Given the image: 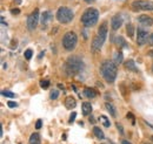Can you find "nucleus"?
<instances>
[{"label": "nucleus", "instance_id": "1", "mask_svg": "<svg viewBox=\"0 0 153 144\" xmlns=\"http://www.w3.org/2000/svg\"><path fill=\"white\" fill-rule=\"evenodd\" d=\"M100 73L102 75V77L105 79L106 82L108 83H113L117 79V74H118V67L114 61L111 60H106L101 63L100 66Z\"/></svg>", "mask_w": 153, "mask_h": 144}, {"label": "nucleus", "instance_id": "2", "mask_svg": "<svg viewBox=\"0 0 153 144\" xmlns=\"http://www.w3.org/2000/svg\"><path fill=\"white\" fill-rule=\"evenodd\" d=\"M82 67H84V62L78 56H70L66 60L65 66H64L65 72L68 75H76V74H78L82 69Z\"/></svg>", "mask_w": 153, "mask_h": 144}, {"label": "nucleus", "instance_id": "3", "mask_svg": "<svg viewBox=\"0 0 153 144\" xmlns=\"http://www.w3.org/2000/svg\"><path fill=\"white\" fill-rule=\"evenodd\" d=\"M107 32H108V28H107V22H102L98 29V33L94 36L93 41H92V51L93 52H98L100 51V48L102 47L105 40H106V36H107Z\"/></svg>", "mask_w": 153, "mask_h": 144}, {"label": "nucleus", "instance_id": "4", "mask_svg": "<svg viewBox=\"0 0 153 144\" xmlns=\"http://www.w3.org/2000/svg\"><path fill=\"white\" fill-rule=\"evenodd\" d=\"M98 19H99L98 10L94 8V7H90V8H87L82 13V15H81V24L85 27H92V26H94L98 22Z\"/></svg>", "mask_w": 153, "mask_h": 144}, {"label": "nucleus", "instance_id": "5", "mask_svg": "<svg viewBox=\"0 0 153 144\" xmlns=\"http://www.w3.org/2000/svg\"><path fill=\"white\" fill-rule=\"evenodd\" d=\"M74 18V14L72 12L71 8L66 7V6H61L59 7L57 12V19L59 22L61 24H70L72 20Z\"/></svg>", "mask_w": 153, "mask_h": 144}, {"label": "nucleus", "instance_id": "6", "mask_svg": "<svg viewBox=\"0 0 153 144\" xmlns=\"http://www.w3.org/2000/svg\"><path fill=\"white\" fill-rule=\"evenodd\" d=\"M76 42H78V36L73 31L67 32L62 37V46L67 52H71L76 48Z\"/></svg>", "mask_w": 153, "mask_h": 144}, {"label": "nucleus", "instance_id": "7", "mask_svg": "<svg viewBox=\"0 0 153 144\" xmlns=\"http://www.w3.org/2000/svg\"><path fill=\"white\" fill-rule=\"evenodd\" d=\"M39 24V10L36 8L27 18V27L30 31H34Z\"/></svg>", "mask_w": 153, "mask_h": 144}, {"label": "nucleus", "instance_id": "8", "mask_svg": "<svg viewBox=\"0 0 153 144\" xmlns=\"http://www.w3.org/2000/svg\"><path fill=\"white\" fill-rule=\"evenodd\" d=\"M132 8L135 11H153V2L137 0L132 4Z\"/></svg>", "mask_w": 153, "mask_h": 144}, {"label": "nucleus", "instance_id": "9", "mask_svg": "<svg viewBox=\"0 0 153 144\" xmlns=\"http://www.w3.org/2000/svg\"><path fill=\"white\" fill-rule=\"evenodd\" d=\"M149 37H150V35H149L147 31H145L144 28H138V31H137V43L139 46L145 45L147 42Z\"/></svg>", "mask_w": 153, "mask_h": 144}, {"label": "nucleus", "instance_id": "10", "mask_svg": "<svg viewBox=\"0 0 153 144\" xmlns=\"http://www.w3.org/2000/svg\"><path fill=\"white\" fill-rule=\"evenodd\" d=\"M121 25H123V18H121V15L120 14H115L112 17L111 19V27H112V29H119L120 27H121Z\"/></svg>", "mask_w": 153, "mask_h": 144}, {"label": "nucleus", "instance_id": "11", "mask_svg": "<svg viewBox=\"0 0 153 144\" xmlns=\"http://www.w3.org/2000/svg\"><path fill=\"white\" fill-rule=\"evenodd\" d=\"M138 21H139L141 25L147 26V27L153 26V18L152 17H150V15H145V14H143V15H140V17L138 18Z\"/></svg>", "mask_w": 153, "mask_h": 144}, {"label": "nucleus", "instance_id": "12", "mask_svg": "<svg viewBox=\"0 0 153 144\" xmlns=\"http://www.w3.org/2000/svg\"><path fill=\"white\" fill-rule=\"evenodd\" d=\"M52 19H53L52 13L48 12V11H46V12H44V13L41 14V24H42V25H47L48 22L52 21Z\"/></svg>", "mask_w": 153, "mask_h": 144}, {"label": "nucleus", "instance_id": "13", "mask_svg": "<svg viewBox=\"0 0 153 144\" xmlns=\"http://www.w3.org/2000/svg\"><path fill=\"white\" fill-rule=\"evenodd\" d=\"M65 107L67 109H74L76 107V101L74 100V97L72 96H67L65 100Z\"/></svg>", "mask_w": 153, "mask_h": 144}, {"label": "nucleus", "instance_id": "14", "mask_svg": "<svg viewBox=\"0 0 153 144\" xmlns=\"http://www.w3.org/2000/svg\"><path fill=\"white\" fill-rule=\"evenodd\" d=\"M84 95H85V97H87V98H94V97H97L98 93H97L96 89L87 87V88L84 89Z\"/></svg>", "mask_w": 153, "mask_h": 144}, {"label": "nucleus", "instance_id": "15", "mask_svg": "<svg viewBox=\"0 0 153 144\" xmlns=\"http://www.w3.org/2000/svg\"><path fill=\"white\" fill-rule=\"evenodd\" d=\"M81 110H82V115L84 116H87L92 112V104L90 102H84L81 104Z\"/></svg>", "mask_w": 153, "mask_h": 144}, {"label": "nucleus", "instance_id": "16", "mask_svg": "<svg viewBox=\"0 0 153 144\" xmlns=\"http://www.w3.org/2000/svg\"><path fill=\"white\" fill-rule=\"evenodd\" d=\"M41 143V138L38 132H33L30 137V144H40Z\"/></svg>", "mask_w": 153, "mask_h": 144}, {"label": "nucleus", "instance_id": "17", "mask_svg": "<svg viewBox=\"0 0 153 144\" xmlns=\"http://www.w3.org/2000/svg\"><path fill=\"white\" fill-rule=\"evenodd\" d=\"M125 68L126 69H130V71H132V72H138V68H137V66H135V63H134L133 60H127L126 62H125Z\"/></svg>", "mask_w": 153, "mask_h": 144}, {"label": "nucleus", "instance_id": "18", "mask_svg": "<svg viewBox=\"0 0 153 144\" xmlns=\"http://www.w3.org/2000/svg\"><path fill=\"white\" fill-rule=\"evenodd\" d=\"M105 107H106L107 111L110 112V115H111L112 117H115V116H117V110H115V107L112 103H106Z\"/></svg>", "mask_w": 153, "mask_h": 144}, {"label": "nucleus", "instance_id": "19", "mask_svg": "<svg viewBox=\"0 0 153 144\" xmlns=\"http://www.w3.org/2000/svg\"><path fill=\"white\" fill-rule=\"evenodd\" d=\"M93 134L96 135V137L99 138V140H104V138H105V135H104L102 130H101L100 128H98V126H94V128H93Z\"/></svg>", "mask_w": 153, "mask_h": 144}, {"label": "nucleus", "instance_id": "20", "mask_svg": "<svg viewBox=\"0 0 153 144\" xmlns=\"http://www.w3.org/2000/svg\"><path fill=\"white\" fill-rule=\"evenodd\" d=\"M114 62L117 63V65H119V63H123V60H124V55H123V53L121 52H117L114 54Z\"/></svg>", "mask_w": 153, "mask_h": 144}, {"label": "nucleus", "instance_id": "21", "mask_svg": "<svg viewBox=\"0 0 153 144\" xmlns=\"http://www.w3.org/2000/svg\"><path fill=\"white\" fill-rule=\"evenodd\" d=\"M115 43H117V46H119V47H125V46H126V42H125V40H124L123 36H117V37H115Z\"/></svg>", "mask_w": 153, "mask_h": 144}, {"label": "nucleus", "instance_id": "22", "mask_svg": "<svg viewBox=\"0 0 153 144\" xmlns=\"http://www.w3.org/2000/svg\"><path fill=\"white\" fill-rule=\"evenodd\" d=\"M1 95L5 96V97H11V98L16 97V94L12 93V91H10V90H2V91H1Z\"/></svg>", "mask_w": 153, "mask_h": 144}, {"label": "nucleus", "instance_id": "23", "mask_svg": "<svg viewBox=\"0 0 153 144\" xmlns=\"http://www.w3.org/2000/svg\"><path fill=\"white\" fill-rule=\"evenodd\" d=\"M126 32H127L128 36H133L134 27H133V25H132V24H128V25H127V27H126Z\"/></svg>", "mask_w": 153, "mask_h": 144}, {"label": "nucleus", "instance_id": "24", "mask_svg": "<svg viewBox=\"0 0 153 144\" xmlns=\"http://www.w3.org/2000/svg\"><path fill=\"white\" fill-rule=\"evenodd\" d=\"M100 120L102 121V123H104V126H107V128H108V126H111V123H110L108 118H107L105 115H101V116H100Z\"/></svg>", "mask_w": 153, "mask_h": 144}, {"label": "nucleus", "instance_id": "25", "mask_svg": "<svg viewBox=\"0 0 153 144\" xmlns=\"http://www.w3.org/2000/svg\"><path fill=\"white\" fill-rule=\"evenodd\" d=\"M40 87L44 88V89H47V88L50 87V81H48V80H42V81H40Z\"/></svg>", "mask_w": 153, "mask_h": 144}, {"label": "nucleus", "instance_id": "26", "mask_svg": "<svg viewBox=\"0 0 153 144\" xmlns=\"http://www.w3.org/2000/svg\"><path fill=\"white\" fill-rule=\"evenodd\" d=\"M51 100H57L58 98V96H59V91H58L57 89H54V90H52L51 91Z\"/></svg>", "mask_w": 153, "mask_h": 144}, {"label": "nucleus", "instance_id": "27", "mask_svg": "<svg viewBox=\"0 0 153 144\" xmlns=\"http://www.w3.org/2000/svg\"><path fill=\"white\" fill-rule=\"evenodd\" d=\"M32 55H33L32 49H27V51H25V57H26V60H31Z\"/></svg>", "mask_w": 153, "mask_h": 144}, {"label": "nucleus", "instance_id": "28", "mask_svg": "<svg viewBox=\"0 0 153 144\" xmlns=\"http://www.w3.org/2000/svg\"><path fill=\"white\" fill-rule=\"evenodd\" d=\"M7 106H8L10 108H16V107H18V104H17L16 102H13V101H8V102H7Z\"/></svg>", "mask_w": 153, "mask_h": 144}, {"label": "nucleus", "instance_id": "29", "mask_svg": "<svg viewBox=\"0 0 153 144\" xmlns=\"http://www.w3.org/2000/svg\"><path fill=\"white\" fill-rule=\"evenodd\" d=\"M76 112H72V114H71V117H70V120H68V123H73L74 120H76Z\"/></svg>", "mask_w": 153, "mask_h": 144}, {"label": "nucleus", "instance_id": "30", "mask_svg": "<svg viewBox=\"0 0 153 144\" xmlns=\"http://www.w3.org/2000/svg\"><path fill=\"white\" fill-rule=\"evenodd\" d=\"M115 126H117V129L120 131V134H121V135H124V128H123V126H121V124H119V123H117Z\"/></svg>", "mask_w": 153, "mask_h": 144}, {"label": "nucleus", "instance_id": "31", "mask_svg": "<svg viewBox=\"0 0 153 144\" xmlns=\"http://www.w3.org/2000/svg\"><path fill=\"white\" fill-rule=\"evenodd\" d=\"M127 118H131V120H132V124H134V116L132 112H128V114H127Z\"/></svg>", "mask_w": 153, "mask_h": 144}, {"label": "nucleus", "instance_id": "32", "mask_svg": "<svg viewBox=\"0 0 153 144\" xmlns=\"http://www.w3.org/2000/svg\"><path fill=\"white\" fill-rule=\"evenodd\" d=\"M11 13H12V14H14V15H17V14H19V13H20V10H19V8L12 10V11H11Z\"/></svg>", "mask_w": 153, "mask_h": 144}, {"label": "nucleus", "instance_id": "33", "mask_svg": "<svg viewBox=\"0 0 153 144\" xmlns=\"http://www.w3.org/2000/svg\"><path fill=\"white\" fill-rule=\"evenodd\" d=\"M41 124H42L41 120H38V121H37V123H36V128H37V129H40V128H41Z\"/></svg>", "mask_w": 153, "mask_h": 144}, {"label": "nucleus", "instance_id": "34", "mask_svg": "<svg viewBox=\"0 0 153 144\" xmlns=\"http://www.w3.org/2000/svg\"><path fill=\"white\" fill-rule=\"evenodd\" d=\"M149 42H150L151 45H153V33L150 35V37H149Z\"/></svg>", "mask_w": 153, "mask_h": 144}, {"label": "nucleus", "instance_id": "35", "mask_svg": "<svg viewBox=\"0 0 153 144\" xmlns=\"http://www.w3.org/2000/svg\"><path fill=\"white\" fill-rule=\"evenodd\" d=\"M121 144H131V142H128V141H126V140H123V141H121Z\"/></svg>", "mask_w": 153, "mask_h": 144}, {"label": "nucleus", "instance_id": "36", "mask_svg": "<svg viewBox=\"0 0 153 144\" xmlns=\"http://www.w3.org/2000/svg\"><path fill=\"white\" fill-rule=\"evenodd\" d=\"M17 2V5H19L20 2H21V0H14V4Z\"/></svg>", "mask_w": 153, "mask_h": 144}, {"label": "nucleus", "instance_id": "37", "mask_svg": "<svg viewBox=\"0 0 153 144\" xmlns=\"http://www.w3.org/2000/svg\"><path fill=\"white\" fill-rule=\"evenodd\" d=\"M0 136H2V126H0Z\"/></svg>", "mask_w": 153, "mask_h": 144}, {"label": "nucleus", "instance_id": "38", "mask_svg": "<svg viewBox=\"0 0 153 144\" xmlns=\"http://www.w3.org/2000/svg\"><path fill=\"white\" fill-rule=\"evenodd\" d=\"M86 2H92V1H94V0H85Z\"/></svg>", "mask_w": 153, "mask_h": 144}, {"label": "nucleus", "instance_id": "39", "mask_svg": "<svg viewBox=\"0 0 153 144\" xmlns=\"http://www.w3.org/2000/svg\"><path fill=\"white\" fill-rule=\"evenodd\" d=\"M151 141L153 142V136H151Z\"/></svg>", "mask_w": 153, "mask_h": 144}, {"label": "nucleus", "instance_id": "40", "mask_svg": "<svg viewBox=\"0 0 153 144\" xmlns=\"http://www.w3.org/2000/svg\"><path fill=\"white\" fill-rule=\"evenodd\" d=\"M145 144H150V143H145Z\"/></svg>", "mask_w": 153, "mask_h": 144}, {"label": "nucleus", "instance_id": "41", "mask_svg": "<svg viewBox=\"0 0 153 144\" xmlns=\"http://www.w3.org/2000/svg\"><path fill=\"white\" fill-rule=\"evenodd\" d=\"M152 69H153V65H152Z\"/></svg>", "mask_w": 153, "mask_h": 144}]
</instances>
